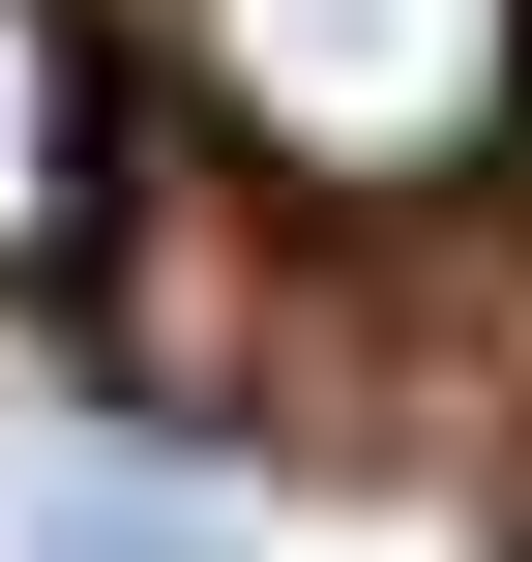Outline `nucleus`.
<instances>
[{"label":"nucleus","mask_w":532,"mask_h":562,"mask_svg":"<svg viewBox=\"0 0 532 562\" xmlns=\"http://www.w3.org/2000/svg\"><path fill=\"white\" fill-rule=\"evenodd\" d=\"M30 562H237V533H207V504H148V474H59V504H30Z\"/></svg>","instance_id":"7ed1b4c3"},{"label":"nucleus","mask_w":532,"mask_h":562,"mask_svg":"<svg viewBox=\"0 0 532 562\" xmlns=\"http://www.w3.org/2000/svg\"><path fill=\"white\" fill-rule=\"evenodd\" d=\"M59 237H89V30L0 0V267H59Z\"/></svg>","instance_id":"f03ea898"},{"label":"nucleus","mask_w":532,"mask_h":562,"mask_svg":"<svg viewBox=\"0 0 532 562\" xmlns=\"http://www.w3.org/2000/svg\"><path fill=\"white\" fill-rule=\"evenodd\" d=\"M178 30H207V119L296 207H444L532 119V0H178Z\"/></svg>","instance_id":"f257e3e1"}]
</instances>
